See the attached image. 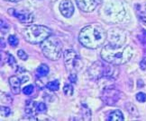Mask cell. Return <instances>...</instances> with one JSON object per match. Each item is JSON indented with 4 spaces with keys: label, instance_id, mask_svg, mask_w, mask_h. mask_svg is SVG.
<instances>
[{
    "label": "cell",
    "instance_id": "3957f363",
    "mask_svg": "<svg viewBox=\"0 0 146 121\" xmlns=\"http://www.w3.org/2000/svg\"><path fill=\"white\" fill-rule=\"evenodd\" d=\"M23 35L29 43L40 44L52 35V31L43 25H32L25 29Z\"/></svg>",
    "mask_w": 146,
    "mask_h": 121
},
{
    "label": "cell",
    "instance_id": "cb8c5ba5",
    "mask_svg": "<svg viewBox=\"0 0 146 121\" xmlns=\"http://www.w3.org/2000/svg\"><path fill=\"white\" fill-rule=\"evenodd\" d=\"M136 100L139 102H144L146 101V94L143 92H138L136 94Z\"/></svg>",
    "mask_w": 146,
    "mask_h": 121
},
{
    "label": "cell",
    "instance_id": "4316f807",
    "mask_svg": "<svg viewBox=\"0 0 146 121\" xmlns=\"http://www.w3.org/2000/svg\"><path fill=\"white\" fill-rule=\"evenodd\" d=\"M70 82H76L77 81V74H70Z\"/></svg>",
    "mask_w": 146,
    "mask_h": 121
},
{
    "label": "cell",
    "instance_id": "6da1fadb",
    "mask_svg": "<svg viewBox=\"0 0 146 121\" xmlns=\"http://www.w3.org/2000/svg\"><path fill=\"white\" fill-rule=\"evenodd\" d=\"M108 39V33L102 26L98 24L88 25L80 31L78 35L80 42L88 48H98Z\"/></svg>",
    "mask_w": 146,
    "mask_h": 121
},
{
    "label": "cell",
    "instance_id": "9c48e42d",
    "mask_svg": "<svg viewBox=\"0 0 146 121\" xmlns=\"http://www.w3.org/2000/svg\"><path fill=\"white\" fill-rule=\"evenodd\" d=\"M77 5L83 12L90 13L98 7V5L103 1V0H76Z\"/></svg>",
    "mask_w": 146,
    "mask_h": 121
},
{
    "label": "cell",
    "instance_id": "7c38bea8",
    "mask_svg": "<svg viewBox=\"0 0 146 121\" xmlns=\"http://www.w3.org/2000/svg\"><path fill=\"white\" fill-rule=\"evenodd\" d=\"M21 84H22V81L18 76L14 75V76H11L9 78V84L14 94H19L20 93Z\"/></svg>",
    "mask_w": 146,
    "mask_h": 121
},
{
    "label": "cell",
    "instance_id": "8992f818",
    "mask_svg": "<svg viewBox=\"0 0 146 121\" xmlns=\"http://www.w3.org/2000/svg\"><path fill=\"white\" fill-rule=\"evenodd\" d=\"M113 70L114 68H112L110 65H106L100 61H98L91 65V67L88 69V73L90 77L94 79H100L104 76H111Z\"/></svg>",
    "mask_w": 146,
    "mask_h": 121
},
{
    "label": "cell",
    "instance_id": "7a4b0ae2",
    "mask_svg": "<svg viewBox=\"0 0 146 121\" xmlns=\"http://www.w3.org/2000/svg\"><path fill=\"white\" fill-rule=\"evenodd\" d=\"M133 56V48L130 46L108 44L101 50V58L113 65L127 63Z\"/></svg>",
    "mask_w": 146,
    "mask_h": 121
},
{
    "label": "cell",
    "instance_id": "44dd1931",
    "mask_svg": "<svg viewBox=\"0 0 146 121\" xmlns=\"http://www.w3.org/2000/svg\"><path fill=\"white\" fill-rule=\"evenodd\" d=\"M36 109H37V112H40V113H44V112H46V111H47V107L43 102L37 103L36 104Z\"/></svg>",
    "mask_w": 146,
    "mask_h": 121
},
{
    "label": "cell",
    "instance_id": "603a6c76",
    "mask_svg": "<svg viewBox=\"0 0 146 121\" xmlns=\"http://www.w3.org/2000/svg\"><path fill=\"white\" fill-rule=\"evenodd\" d=\"M11 113V109L8 107H1V115L3 117H8Z\"/></svg>",
    "mask_w": 146,
    "mask_h": 121
},
{
    "label": "cell",
    "instance_id": "f1b7e54d",
    "mask_svg": "<svg viewBox=\"0 0 146 121\" xmlns=\"http://www.w3.org/2000/svg\"><path fill=\"white\" fill-rule=\"evenodd\" d=\"M140 65H141V68L142 69H145L146 68V58H144L143 60H142V62H141V64H140Z\"/></svg>",
    "mask_w": 146,
    "mask_h": 121
},
{
    "label": "cell",
    "instance_id": "d4e9b609",
    "mask_svg": "<svg viewBox=\"0 0 146 121\" xmlns=\"http://www.w3.org/2000/svg\"><path fill=\"white\" fill-rule=\"evenodd\" d=\"M17 56H18L19 58H21L22 60H26V59L28 58L27 54L23 50V49H20V50H18V52H17Z\"/></svg>",
    "mask_w": 146,
    "mask_h": 121
},
{
    "label": "cell",
    "instance_id": "d6986e66",
    "mask_svg": "<svg viewBox=\"0 0 146 121\" xmlns=\"http://www.w3.org/2000/svg\"><path fill=\"white\" fill-rule=\"evenodd\" d=\"M63 92L67 96H71L73 93V87L70 84H65L63 87Z\"/></svg>",
    "mask_w": 146,
    "mask_h": 121
},
{
    "label": "cell",
    "instance_id": "5b68a950",
    "mask_svg": "<svg viewBox=\"0 0 146 121\" xmlns=\"http://www.w3.org/2000/svg\"><path fill=\"white\" fill-rule=\"evenodd\" d=\"M63 57L65 67L70 74H77L81 70L83 62L80 57L73 49H67L64 52Z\"/></svg>",
    "mask_w": 146,
    "mask_h": 121
},
{
    "label": "cell",
    "instance_id": "52a82bcc",
    "mask_svg": "<svg viewBox=\"0 0 146 121\" xmlns=\"http://www.w3.org/2000/svg\"><path fill=\"white\" fill-rule=\"evenodd\" d=\"M121 92L113 88L112 86L106 87L103 91L102 95H101V100H102L108 105H115V104L119 101Z\"/></svg>",
    "mask_w": 146,
    "mask_h": 121
},
{
    "label": "cell",
    "instance_id": "ba28073f",
    "mask_svg": "<svg viewBox=\"0 0 146 121\" xmlns=\"http://www.w3.org/2000/svg\"><path fill=\"white\" fill-rule=\"evenodd\" d=\"M8 13L15 16V18H17L22 24H31L33 23V19H35V16L32 13H30L29 11L26 10H22V11H17L15 9L10 8L8 9Z\"/></svg>",
    "mask_w": 146,
    "mask_h": 121
},
{
    "label": "cell",
    "instance_id": "83f0119b",
    "mask_svg": "<svg viewBox=\"0 0 146 121\" xmlns=\"http://www.w3.org/2000/svg\"><path fill=\"white\" fill-rule=\"evenodd\" d=\"M140 18H141V20H142V22L143 23V24L146 25V14L142 13L141 14H140Z\"/></svg>",
    "mask_w": 146,
    "mask_h": 121
},
{
    "label": "cell",
    "instance_id": "8fae6325",
    "mask_svg": "<svg viewBox=\"0 0 146 121\" xmlns=\"http://www.w3.org/2000/svg\"><path fill=\"white\" fill-rule=\"evenodd\" d=\"M60 11L64 17L70 18L74 13V7L70 0H62L60 4Z\"/></svg>",
    "mask_w": 146,
    "mask_h": 121
},
{
    "label": "cell",
    "instance_id": "e0dca14e",
    "mask_svg": "<svg viewBox=\"0 0 146 121\" xmlns=\"http://www.w3.org/2000/svg\"><path fill=\"white\" fill-rule=\"evenodd\" d=\"M47 88L50 89V91H58L60 88V82L59 81L55 80V81H52L49 82L47 84Z\"/></svg>",
    "mask_w": 146,
    "mask_h": 121
},
{
    "label": "cell",
    "instance_id": "ffe728a7",
    "mask_svg": "<svg viewBox=\"0 0 146 121\" xmlns=\"http://www.w3.org/2000/svg\"><path fill=\"white\" fill-rule=\"evenodd\" d=\"M8 42L12 47H16L19 41H18V39L15 35H10L8 37Z\"/></svg>",
    "mask_w": 146,
    "mask_h": 121
},
{
    "label": "cell",
    "instance_id": "ac0fdd59",
    "mask_svg": "<svg viewBox=\"0 0 146 121\" xmlns=\"http://www.w3.org/2000/svg\"><path fill=\"white\" fill-rule=\"evenodd\" d=\"M126 109L127 111L130 112V113H132L133 115H135L136 117H138L139 116V113H138V111H137V109H136V108H135V106H133L132 103H128V104H126Z\"/></svg>",
    "mask_w": 146,
    "mask_h": 121
},
{
    "label": "cell",
    "instance_id": "277c9868",
    "mask_svg": "<svg viewBox=\"0 0 146 121\" xmlns=\"http://www.w3.org/2000/svg\"><path fill=\"white\" fill-rule=\"evenodd\" d=\"M63 45L57 37L50 35L42 43L43 55L50 60H58L62 54Z\"/></svg>",
    "mask_w": 146,
    "mask_h": 121
},
{
    "label": "cell",
    "instance_id": "f546056e",
    "mask_svg": "<svg viewBox=\"0 0 146 121\" xmlns=\"http://www.w3.org/2000/svg\"><path fill=\"white\" fill-rule=\"evenodd\" d=\"M5 1H8V2H13V3H16V2H19L21 0H5Z\"/></svg>",
    "mask_w": 146,
    "mask_h": 121
},
{
    "label": "cell",
    "instance_id": "30bf717a",
    "mask_svg": "<svg viewBox=\"0 0 146 121\" xmlns=\"http://www.w3.org/2000/svg\"><path fill=\"white\" fill-rule=\"evenodd\" d=\"M108 38L110 40L111 44H115V45H123V41H121V38L123 39H125V32L120 30H110L109 32L108 33Z\"/></svg>",
    "mask_w": 146,
    "mask_h": 121
},
{
    "label": "cell",
    "instance_id": "2e32d148",
    "mask_svg": "<svg viewBox=\"0 0 146 121\" xmlns=\"http://www.w3.org/2000/svg\"><path fill=\"white\" fill-rule=\"evenodd\" d=\"M81 115L84 120H90L91 119V111L88 109L86 104H82L81 107Z\"/></svg>",
    "mask_w": 146,
    "mask_h": 121
},
{
    "label": "cell",
    "instance_id": "9a60e30c",
    "mask_svg": "<svg viewBox=\"0 0 146 121\" xmlns=\"http://www.w3.org/2000/svg\"><path fill=\"white\" fill-rule=\"evenodd\" d=\"M49 74V67L45 64H42L36 70V75L38 77H43Z\"/></svg>",
    "mask_w": 146,
    "mask_h": 121
},
{
    "label": "cell",
    "instance_id": "484cf974",
    "mask_svg": "<svg viewBox=\"0 0 146 121\" xmlns=\"http://www.w3.org/2000/svg\"><path fill=\"white\" fill-rule=\"evenodd\" d=\"M7 61H8V64L11 65V67H13V65L15 64V60L14 57L12 56V55H10V54H8V59H7Z\"/></svg>",
    "mask_w": 146,
    "mask_h": 121
},
{
    "label": "cell",
    "instance_id": "5bb4252c",
    "mask_svg": "<svg viewBox=\"0 0 146 121\" xmlns=\"http://www.w3.org/2000/svg\"><path fill=\"white\" fill-rule=\"evenodd\" d=\"M123 113L118 111V109H116V111H112L109 115L106 120L108 121H123Z\"/></svg>",
    "mask_w": 146,
    "mask_h": 121
},
{
    "label": "cell",
    "instance_id": "4fadbf2b",
    "mask_svg": "<svg viewBox=\"0 0 146 121\" xmlns=\"http://www.w3.org/2000/svg\"><path fill=\"white\" fill-rule=\"evenodd\" d=\"M37 112L36 103L33 101H27L25 103V114L28 117L35 118Z\"/></svg>",
    "mask_w": 146,
    "mask_h": 121
},
{
    "label": "cell",
    "instance_id": "7402d4cb",
    "mask_svg": "<svg viewBox=\"0 0 146 121\" xmlns=\"http://www.w3.org/2000/svg\"><path fill=\"white\" fill-rule=\"evenodd\" d=\"M33 92V85L30 84V85H27L24 88V90H23V92L25 93V94L26 95H30L32 94Z\"/></svg>",
    "mask_w": 146,
    "mask_h": 121
}]
</instances>
